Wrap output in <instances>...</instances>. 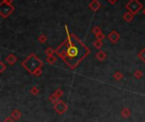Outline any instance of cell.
I'll use <instances>...</instances> for the list:
<instances>
[{
  "mask_svg": "<svg viewBox=\"0 0 145 122\" xmlns=\"http://www.w3.org/2000/svg\"><path fill=\"white\" fill-rule=\"evenodd\" d=\"M123 18L126 21H131L132 19H133V14H132L131 12H127V13H125Z\"/></svg>",
  "mask_w": 145,
  "mask_h": 122,
  "instance_id": "obj_6",
  "label": "cell"
},
{
  "mask_svg": "<svg viewBox=\"0 0 145 122\" xmlns=\"http://www.w3.org/2000/svg\"><path fill=\"white\" fill-rule=\"evenodd\" d=\"M89 7H90V9H93V11H97L100 9L101 5L98 0H93V1L89 4Z\"/></svg>",
  "mask_w": 145,
  "mask_h": 122,
  "instance_id": "obj_4",
  "label": "cell"
},
{
  "mask_svg": "<svg viewBox=\"0 0 145 122\" xmlns=\"http://www.w3.org/2000/svg\"><path fill=\"white\" fill-rule=\"evenodd\" d=\"M109 2H110V4H115V2L117 1V0H108Z\"/></svg>",
  "mask_w": 145,
  "mask_h": 122,
  "instance_id": "obj_10",
  "label": "cell"
},
{
  "mask_svg": "<svg viewBox=\"0 0 145 122\" xmlns=\"http://www.w3.org/2000/svg\"><path fill=\"white\" fill-rule=\"evenodd\" d=\"M100 29L98 27H95L93 29V32H95V34H97V35H98V34H100Z\"/></svg>",
  "mask_w": 145,
  "mask_h": 122,
  "instance_id": "obj_7",
  "label": "cell"
},
{
  "mask_svg": "<svg viewBox=\"0 0 145 122\" xmlns=\"http://www.w3.org/2000/svg\"><path fill=\"white\" fill-rule=\"evenodd\" d=\"M2 2H4V3H5L7 4H11L12 2H13V0H3Z\"/></svg>",
  "mask_w": 145,
  "mask_h": 122,
  "instance_id": "obj_8",
  "label": "cell"
},
{
  "mask_svg": "<svg viewBox=\"0 0 145 122\" xmlns=\"http://www.w3.org/2000/svg\"><path fill=\"white\" fill-rule=\"evenodd\" d=\"M109 38H110L113 43H115L119 39V35H118V33L115 32V31H112L110 35V36H109Z\"/></svg>",
  "mask_w": 145,
  "mask_h": 122,
  "instance_id": "obj_5",
  "label": "cell"
},
{
  "mask_svg": "<svg viewBox=\"0 0 145 122\" xmlns=\"http://www.w3.org/2000/svg\"><path fill=\"white\" fill-rule=\"evenodd\" d=\"M14 10V9L11 4H7L4 3V2L1 3V5H0V14L4 18H7Z\"/></svg>",
  "mask_w": 145,
  "mask_h": 122,
  "instance_id": "obj_3",
  "label": "cell"
},
{
  "mask_svg": "<svg viewBox=\"0 0 145 122\" xmlns=\"http://www.w3.org/2000/svg\"><path fill=\"white\" fill-rule=\"evenodd\" d=\"M94 45H95L97 48H99L100 46H101V43L100 42H97V43H94Z\"/></svg>",
  "mask_w": 145,
  "mask_h": 122,
  "instance_id": "obj_9",
  "label": "cell"
},
{
  "mask_svg": "<svg viewBox=\"0 0 145 122\" xmlns=\"http://www.w3.org/2000/svg\"><path fill=\"white\" fill-rule=\"evenodd\" d=\"M56 53L70 67L73 68L89 53V50L78 38L70 35L66 42L58 48Z\"/></svg>",
  "mask_w": 145,
  "mask_h": 122,
  "instance_id": "obj_1",
  "label": "cell"
},
{
  "mask_svg": "<svg viewBox=\"0 0 145 122\" xmlns=\"http://www.w3.org/2000/svg\"><path fill=\"white\" fill-rule=\"evenodd\" d=\"M143 14H145V9H143Z\"/></svg>",
  "mask_w": 145,
  "mask_h": 122,
  "instance_id": "obj_12",
  "label": "cell"
},
{
  "mask_svg": "<svg viewBox=\"0 0 145 122\" xmlns=\"http://www.w3.org/2000/svg\"><path fill=\"white\" fill-rule=\"evenodd\" d=\"M142 4L138 0H131V1L127 4L126 8H127V10H129V12L135 14L142 9Z\"/></svg>",
  "mask_w": 145,
  "mask_h": 122,
  "instance_id": "obj_2",
  "label": "cell"
},
{
  "mask_svg": "<svg viewBox=\"0 0 145 122\" xmlns=\"http://www.w3.org/2000/svg\"><path fill=\"white\" fill-rule=\"evenodd\" d=\"M97 36H98V38H103V35H102V34H98V35H97Z\"/></svg>",
  "mask_w": 145,
  "mask_h": 122,
  "instance_id": "obj_11",
  "label": "cell"
}]
</instances>
